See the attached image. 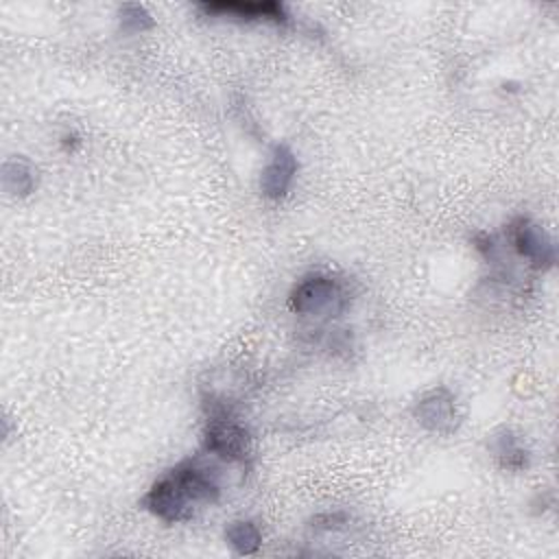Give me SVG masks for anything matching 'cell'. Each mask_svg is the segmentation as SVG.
<instances>
[{
  "mask_svg": "<svg viewBox=\"0 0 559 559\" xmlns=\"http://www.w3.org/2000/svg\"><path fill=\"white\" fill-rule=\"evenodd\" d=\"M118 17H120V31L124 35H135V33L148 31L155 24L151 13L142 4H122L118 11Z\"/></svg>",
  "mask_w": 559,
  "mask_h": 559,
  "instance_id": "obj_11",
  "label": "cell"
},
{
  "mask_svg": "<svg viewBox=\"0 0 559 559\" xmlns=\"http://www.w3.org/2000/svg\"><path fill=\"white\" fill-rule=\"evenodd\" d=\"M347 522V515L341 513V511H334V513H321L312 520V528L314 531H334L338 526H343Z\"/></svg>",
  "mask_w": 559,
  "mask_h": 559,
  "instance_id": "obj_12",
  "label": "cell"
},
{
  "mask_svg": "<svg viewBox=\"0 0 559 559\" xmlns=\"http://www.w3.org/2000/svg\"><path fill=\"white\" fill-rule=\"evenodd\" d=\"M249 448L251 437L247 428L231 419L225 411L214 413L207 419V428L203 435V450L207 454H214L225 463H245V459L249 456Z\"/></svg>",
  "mask_w": 559,
  "mask_h": 559,
  "instance_id": "obj_3",
  "label": "cell"
},
{
  "mask_svg": "<svg viewBox=\"0 0 559 559\" xmlns=\"http://www.w3.org/2000/svg\"><path fill=\"white\" fill-rule=\"evenodd\" d=\"M491 450L504 469H522L528 465V452L511 430H500L491 439Z\"/></svg>",
  "mask_w": 559,
  "mask_h": 559,
  "instance_id": "obj_9",
  "label": "cell"
},
{
  "mask_svg": "<svg viewBox=\"0 0 559 559\" xmlns=\"http://www.w3.org/2000/svg\"><path fill=\"white\" fill-rule=\"evenodd\" d=\"M415 419L430 432L448 435L456 428V404L454 395L445 386H437L424 393L415 402Z\"/></svg>",
  "mask_w": 559,
  "mask_h": 559,
  "instance_id": "obj_6",
  "label": "cell"
},
{
  "mask_svg": "<svg viewBox=\"0 0 559 559\" xmlns=\"http://www.w3.org/2000/svg\"><path fill=\"white\" fill-rule=\"evenodd\" d=\"M288 304L297 314L336 317L347 306V293L336 277L325 273H312L301 277L293 286Z\"/></svg>",
  "mask_w": 559,
  "mask_h": 559,
  "instance_id": "obj_2",
  "label": "cell"
},
{
  "mask_svg": "<svg viewBox=\"0 0 559 559\" xmlns=\"http://www.w3.org/2000/svg\"><path fill=\"white\" fill-rule=\"evenodd\" d=\"M35 181H37V170H35V166L26 157H17L15 155V157L4 162V166H2V183H4L7 192L24 197V194L33 192Z\"/></svg>",
  "mask_w": 559,
  "mask_h": 559,
  "instance_id": "obj_8",
  "label": "cell"
},
{
  "mask_svg": "<svg viewBox=\"0 0 559 559\" xmlns=\"http://www.w3.org/2000/svg\"><path fill=\"white\" fill-rule=\"evenodd\" d=\"M225 542L238 555H253L262 544V533L251 520H234L225 528Z\"/></svg>",
  "mask_w": 559,
  "mask_h": 559,
  "instance_id": "obj_10",
  "label": "cell"
},
{
  "mask_svg": "<svg viewBox=\"0 0 559 559\" xmlns=\"http://www.w3.org/2000/svg\"><path fill=\"white\" fill-rule=\"evenodd\" d=\"M511 242L515 251L526 258L535 269H550L555 264V245L548 234L528 218H515L509 225Z\"/></svg>",
  "mask_w": 559,
  "mask_h": 559,
  "instance_id": "obj_5",
  "label": "cell"
},
{
  "mask_svg": "<svg viewBox=\"0 0 559 559\" xmlns=\"http://www.w3.org/2000/svg\"><path fill=\"white\" fill-rule=\"evenodd\" d=\"M221 496L216 472L199 459H186L157 478L142 498V507L162 522H186L203 504H214Z\"/></svg>",
  "mask_w": 559,
  "mask_h": 559,
  "instance_id": "obj_1",
  "label": "cell"
},
{
  "mask_svg": "<svg viewBox=\"0 0 559 559\" xmlns=\"http://www.w3.org/2000/svg\"><path fill=\"white\" fill-rule=\"evenodd\" d=\"M199 11L207 17H221L231 22H269V24H286L288 11L284 4L275 0L249 2V0H218V2H201Z\"/></svg>",
  "mask_w": 559,
  "mask_h": 559,
  "instance_id": "obj_4",
  "label": "cell"
},
{
  "mask_svg": "<svg viewBox=\"0 0 559 559\" xmlns=\"http://www.w3.org/2000/svg\"><path fill=\"white\" fill-rule=\"evenodd\" d=\"M297 175V157L286 144H275L269 157V164L260 175V192L266 199H282Z\"/></svg>",
  "mask_w": 559,
  "mask_h": 559,
  "instance_id": "obj_7",
  "label": "cell"
}]
</instances>
